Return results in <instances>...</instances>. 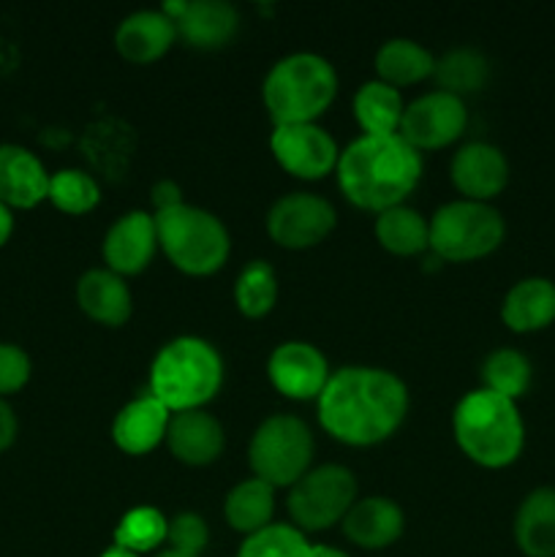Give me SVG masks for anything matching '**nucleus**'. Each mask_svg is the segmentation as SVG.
<instances>
[{
  "instance_id": "f257e3e1",
  "label": "nucleus",
  "mask_w": 555,
  "mask_h": 557,
  "mask_svg": "<svg viewBox=\"0 0 555 557\" xmlns=\"http://www.w3.org/2000/svg\"><path fill=\"white\" fill-rule=\"evenodd\" d=\"M408 386L384 368L348 364L335 370L316 400L330 438L346 446H375L392 438L408 417Z\"/></svg>"
},
{
  "instance_id": "f03ea898",
  "label": "nucleus",
  "mask_w": 555,
  "mask_h": 557,
  "mask_svg": "<svg viewBox=\"0 0 555 557\" xmlns=\"http://www.w3.org/2000/svg\"><path fill=\"white\" fill-rule=\"evenodd\" d=\"M422 152L403 136H359L337 161V185L359 210L384 212L406 201L422 180Z\"/></svg>"
},
{
  "instance_id": "7ed1b4c3",
  "label": "nucleus",
  "mask_w": 555,
  "mask_h": 557,
  "mask_svg": "<svg viewBox=\"0 0 555 557\" xmlns=\"http://www.w3.org/2000/svg\"><path fill=\"white\" fill-rule=\"evenodd\" d=\"M452 433L468 460L493 471L511 466L526 446V424L517 403L490 389L460 397L452 413Z\"/></svg>"
},
{
  "instance_id": "20e7f679",
  "label": "nucleus",
  "mask_w": 555,
  "mask_h": 557,
  "mask_svg": "<svg viewBox=\"0 0 555 557\" xmlns=\"http://www.w3.org/2000/svg\"><path fill=\"white\" fill-rule=\"evenodd\" d=\"M223 386V359L205 337L180 335L163 343L150 364V395L172 413L205 408Z\"/></svg>"
},
{
  "instance_id": "39448f33",
  "label": "nucleus",
  "mask_w": 555,
  "mask_h": 557,
  "mask_svg": "<svg viewBox=\"0 0 555 557\" xmlns=\"http://www.w3.org/2000/svg\"><path fill=\"white\" fill-rule=\"evenodd\" d=\"M335 96V65L316 52L286 54L267 71L261 85V101L275 125L316 123Z\"/></svg>"
},
{
  "instance_id": "423d86ee",
  "label": "nucleus",
  "mask_w": 555,
  "mask_h": 557,
  "mask_svg": "<svg viewBox=\"0 0 555 557\" xmlns=\"http://www.w3.org/2000/svg\"><path fill=\"white\" fill-rule=\"evenodd\" d=\"M158 228V248L180 272L207 277L221 270L232 253V239L221 218L194 205L152 212Z\"/></svg>"
},
{
  "instance_id": "0eeeda50",
  "label": "nucleus",
  "mask_w": 555,
  "mask_h": 557,
  "mask_svg": "<svg viewBox=\"0 0 555 557\" xmlns=\"http://www.w3.org/2000/svg\"><path fill=\"white\" fill-rule=\"evenodd\" d=\"M506 223L493 205L457 199L430 218V250L439 261H477L501 248Z\"/></svg>"
},
{
  "instance_id": "6e6552de",
  "label": "nucleus",
  "mask_w": 555,
  "mask_h": 557,
  "mask_svg": "<svg viewBox=\"0 0 555 557\" xmlns=\"http://www.w3.org/2000/svg\"><path fill=\"white\" fill-rule=\"evenodd\" d=\"M313 433L292 413H272L254 430L248 444V466L256 479L272 487H292L313 462Z\"/></svg>"
},
{
  "instance_id": "1a4fd4ad",
  "label": "nucleus",
  "mask_w": 555,
  "mask_h": 557,
  "mask_svg": "<svg viewBox=\"0 0 555 557\" xmlns=\"http://www.w3.org/2000/svg\"><path fill=\"white\" fill-rule=\"evenodd\" d=\"M357 504V476L346 466L310 468L297 484L288 487L286 509L299 531H326L343 522Z\"/></svg>"
},
{
  "instance_id": "9d476101",
  "label": "nucleus",
  "mask_w": 555,
  "mask_h": 557,
  "mask_svg": "<svg viewBox=\"0 0 555 557\" xmlns=\"http://www.w3.org/2000/svg\"><path fill=\"white\" fill-rule=\"evenodd\" d=\"M466 125V101L457 96H449L444 90H433L414 98L411 103H406L397 136H403L419 152L444 150L452 141L460 139Z\"/></svg>"
},
{
  "instance_id": "9b49d317",
  "label": "nucleus",
  "mask_w": 555,
  "mask_h": 557,
  "mask_svg": "<svg viewBox=\"0 0 555 557\" xmlns=\"http://www.w3.org/2000/svg\"><path fill=\"white\" fill-rule=\"evenodd\" d=\"M337 223L335 207L316 194H286L267 212V234L275 245L305 250L324 243Z\"/></svg>"
},
{
  "instance_id": "f8f14e48",
  "label": "nucleus",
  "mask_w": 555,
  "mask_h": 557,
  "mask_svg": "<svg viewBox=\"0 0 555 557\" xmlns=\"http://www.w3.org/2000/svg\"><path fill=\"white\" fill-rule=\"evenodd\" d=\"M270 150L283 172L297 180L326 177L335 172L341 161V147L319 123L275 125L270 136Z\"/></svg>"
},
{
  "instance_id": "ddd939ff",
  "label": "nucleus",
  "mask_w": 555,
  "mask_h": 557,
  "mask_svg": "<svg viewBox=\"0 0 555 557\" xmlns=\"http://www.w3.org/2000/svg\"><path fill=\"white\" fill-rule=\"evenodd\" d=\"M270 384L288 400H319L330 381V362L305 341H286L272 348L267 359Z\"/></svg>"
},
{
  "instance_id": "4468645a",
  "label": "nucleus",
  "mask_w": 555,
  "mask_h": 557,
  "mask_svg": "<svg viewBox=\"0 0 555 557\" xmlns=\"http://www.w3.org/2000/svg\"><path fill=\"white\" fill-rule=\"evenodd\" d=\"M158 250V228L156 215L145 210H131L120 215L118 221L109 226L107 237H103L101 253L107 261V270L114 275L131 277L139 275L150 267L152 256Z\"/></svg>"
},
{
  "instance_id": "2eb2a0df",
  "label": "nucleus",
  "mask_w": 555,
  "mask_h": 557,
  "mask_svg": "<svg viewBox=\"0 0 555 557\" xmlns=\"http://www.w3.org/2000/svg\"><path fill=\"white\" fill-rule=\"evenodd\" d=\"M163 14L177 27V38L196 49H218L232 41L239 27V14L226 0H183L166 3Z\"/></svg>"
},
{
  "instance_id": "dca6fc26",
  "label": "nucleus",
  "mask_w": 555,
  "mask_h": 557,
  "mask_svg": "<svg viewBox=\"0 0 555 557\" xmlns=\"http://www.w3.org/2000/svg\"><path fill=\"white\" fill-rule=\"evenodd\" d=\"M449 177L468 201L490 205V199H495L509 183V161L495 145L471 141L455 152L449 163Z\"/></svg>"
},
{
  "instance_id": "f3484780",
  "label": "nucleus",
  "mask_w": 555,
  "mask_h": 557,
  "mask_svg": "<svg viewBox=\"0 0 555 557\" xmlns=\"http://www.w3.org/2000/svg\"><path fill=\"white\" fill-rule=\"evenodd\" d=\"M166 446L174 460L190 468L212 466L223 455L226 435L221 422L205 408L172 413L166 430Z\"/></svg>"
},
{
  "instance_id": "a211bd4d",
  "label": "nucleus",
  "mask_w": 555,
  "mask_h": 557,
  "mask_svg": "<svg viewBox=\"0 0 555 557\" xmlns=\"http://www.w3.org/2000/svg\"><path fill=\"white\" fill-rule=\"evenodd\" d=\"M172 411L152 395H139L125 403L112 419V441L120 451L131 457L150 455L166 441Z\"/></svg>"
},
{
  "instance_id": "6ab92c4d",
  "label": "nucleus",
  "mask_w": 555,
  "mask_h": 557,
  "mask_svg": "<svg viewBox=\"0 0 555 557\" xmlns=\"http://www.w3.org/2000/svg\"><path fill=\"white\" fill-rule=\"evenodd\" d=\"M49 177L52 174L36 152L14 141L0 145V201L11 210H30L41 205L49 196Z\"/></svg>"
},
{
  "instance_id": "aec40b11",
  "label": "nucleus",
  "mask_w": 555,
  "mask_h": 557,
  "mask_svg": "<svg viewBox=\"0 0 555 557\" xmlns=\"http://www.w3.org/2000/svg\"><path fill=\"white\" fill-rule=\"evenodd\" d=\"M177 41V27L161 9L134 11L114 30V49L134 65H150L161 60Z\"/></svg>"
},
{
  "instance_id": "412c9836",
  "label": "nucleus",
  "mask_w": 555,
  "mask_h": 557,
  "mask_svg": "<svg viewBox=\"0 0 555 557\" xmlns=\"http://www.w3.org/2000/svg\"><path fill=\"white\" fill-rule=\"evenodd\" d=\"M406 531V515L392 498L370 495L357 498V504L343 517V533L351 544L362 549L392 547Z\"/></svg>"
},
{
  "instance_id": "4be33fe9",
  "label": "nucleus",
  "mask_w": 555,
  "mask_h": 557,
  "mask_svg": "<svg viewBox=\"0 0 555 557\" xmlns=\"http://www.w3.org/2000/svg\"><path fill=\"white\" fill-rule=\"evenodd\" d=\"M76 305L87 319L103 326H123L134 313L128 283L112 270H87L76 281Z\"/></svg>"
},
{
  "instance_id": "5701e85b",
  "label": "nucleus",
  "mask_w": 555,
  "mask_h": 557,
  "mask_svg": "<svg viewBox=\"0 0 555 557\" xmlns=\"http://www.w3.org/2000/svg\"><path fill=\"white\" fill-rule=\"evenodd\" d=\"M501 321L517 335L547 330L555 321V283L550 277H522L501 302Z\"/></svg>"
},
{
  "instance_id": "b1692460",
  "label": "nucleus",
  "mask_w": 555,
  "mask_h": 557,
  "mask_svg": "<svg viewBox=\"0 0 555 557\" xmlns=\"http://www.w3.org/2000/svg\"><path fill=\"white\" fill-rule=\"evenodd\" d=\"M515 542L526 557H555V487H536L522 498Z\"/></svg>"
},
{
  "instance_id": "393cba45",
  "label": "nucleus",
  "mask_w": 555,
  "mask_h": 557,
  "mask_svg": "<svg viewBox=\"0 0 555 557\" xmlns=\"http://www.w3.org/2000/svg\"><path fill=\"white\" fill-rule=\"evenodd\" d=\"M354 117H357L362 136H395L400 131L403 112H406V101H403L400 90L381 79H370L359 85L354 92Z\"/></svg>"
},
{
  "instance_id": "a878e982",
  "label": "nucleus",
  "mask_w": 555,
  "mask_h": 557,
  "mask_svg": "<svg viewBox=\"0 0 555 557\" xmlns=\"http://www.w3.org/2000/svg\"><path fill=\"white\" fill-rule=\"evenodd\" d=\"M435 58L428 47L411 38H390L375 52V74L392 87H406L433 76Z\"/></svg>"
},
{
  "instance_id": "bb28decb",
  "label": "nucleus",
  "mask_w": 555,
  "mask_h": 557,
  "mask_svg": "<svg viewBox=\"0 0 555 557\" xmlns=\"http://www.w3.org/2000/svg\"><path fill=\"white\" fill-rule=\"evenodd\" d=\"M223 517H226L232 531L245 533V536L272 525V517H275V487L256 476L234 484L229 490L226 500H223Z\"/></svg>"
},
{
  "instance_id": "cd10ccee",
  "label": "nucleus",
  "mask_w": 555,
  "mask_h": 557,
  "mask_svg": "<svg viewBox=\"0 0 555 557\" xmlns=\"http://www.w3.org/2000/svg\"><path fill=\"white\" fill-rule=\"evenodd\" d=\"M375 239L392 256H419L430 248V221L406 205L390 207L375 215Z\"/></svg>"
},
{
  "instance_id": "c85d7f7f",
  "label": "nucleus",
  "mask_w": 555,
  "mask_h": 557,
  "mask_svg": "<svg viewBox=\"0 0 555 557\" xmlns=\"http://www.w3.org/2000/svg\"><path fill=\"white\" fill-rule=\"evenodd\" d=\"M435 82H439V90L449 92V96H471L479 92L490 82V63L482 52L471 47L452 49V52L441 54L435 60L433 71Z\"/></svg>"
},
{
  "instance_id": "c756f323",
  "label": "nucleus",
  "mask_w": 555,
  "mask_h": 557,
  "mask_svg": "<svg viewBox=\"0 0 555 557\" xmlns=\"http://www.w3.org/2000/svg\"><path fill=\"white\" fill-rule=\"evenodd\" d=\"M533 379L531 362L517 348H495L482 362V389L495 392L517 403L528 392Z\"/></svg>"
},
{
  "instance_id": "7c9ffc66",
  "label": "nucleus",
  "mask_w": 555,
  "mask_h": 557,
  "mask_svg": "<svg viewBox=\"0 0 555 557\" xmlns=\"http://www.w3.org/2000/svg\"><path fill=\"white\" fill-rule=\"evenodd\" d=\"M278 302V272L270 261L254 259L239 270L234 305L245 319H264Z\"/></svg>"
},
{
  "instance_id": "2f4dec72",
  "label": "nucleus",
  "mask_w": 555,
  "mask_h": 557,
  "mask_svg": "<svg viewBox=\"0 0 555 557\" xmlns=\"http://www.w3.org/2000/svg\"><path fill=\"white\" fill-rule=\"evenodd\" d=\"M169 539V520L152 506H136L125 511L123 520L114 528V547L128 549L134 555L156 553Z\"/></svg>"
},
{
  "instance_id": "473e14b6",
  "label": "nucleus",
  "mask_w": 555,
  "mask_h": 557,
  "mask_svg": "<svg viewBox=\"0 0 555 557\" xmlns=\"http://www.w3.org/2000/svg\"><path fill=\"white\" fill-rule=\"evenodd\" d=\"M47 199L65 215H87L101 201V188L82 169H60L49 177Z\"/></svg>"
},
{
  "instance_id": "72a5a7b5",
  "label": "nucleus",
  "mask_w": 555,
  "mask_h": 557,
  "mask_svg": "<svg viewBox=\"0 0 555 557\" xmlns=\"http://www.w3.org/2000/svg\"><path fill=\"white\" fill-rule=\"evenodd\" d=\"M310 547L313 544L305 539L299 528L286 525V522H272V525L245 536L237 557H308Z\"/></svg>"
},
{
  "instance_id": "f704fd0d",
  "label": "nucleus",
  "mask_w": 555,
  "mask_h": 557,
  "mask_svg": "<svg viewBox=\"0 0 555 557\" xmlns=\"http://www.w3.org/2000/svg\"><path fill=\"white\" fill-rule=\"evenodd\" d=\"M169 549L183 555L201 557V553L210 544V528H207V520L196 511H180L177 517L169 520Z\"/></svg>"
},
{
  "instance_id": "c9c22d12",
  "label": "nucleus",
  "mask_w": 555,
  "mask_h": 557,
  "mask_svg": "<svg viewBox=\"0 0 555 557\" xmlns=\"http://www.w3.org/2000/svg\"><path fill=\"white\" fill-rule=\"evenodd\" d=\"M33 362L16 343H0V397L14 395L30 381Z\"/></svg>"
},
{
  "instance_id": "e433bc0d",
  "label": "nucleus",
  "mask_w": 555,
  "mask_h": 557,
  "mask_svg": "<svg viewBox=\"0 0 555 557\" xmlns=\"http://www.w3.org/2000/svg\"><path fill=\"white\" fill-rule=\"evenodd\" d=\"M152 205H156V212L185 205L183 190H180V185L174 183V180H158V183L152 185Z\"/></svg>"
},
{
  "instance_id": "4c0bfd02",
  "label": "nucleus",
  "mask_w": 555,
  "mask_h": 557,
  "mask_svg": "<svg viewBox=\"0 0 555 557\" xmlns=\"http://www.w3.org/2000/svg\"><path fill=\"white\" fill-rule=\"evenodd\" d=\"M16 430H20V422H16L14 408L5 403V397H0V451H5L14 444Z\"/></svg>"
},
{
  "instance_id": "58836bf2",
  "label": "nucleus",
  "mask_w": 555,
  "mask_h": 557,
  "mask_svg": "<svg viewBox=\"0 0 555 557\" xmlns=\"http://www.w3.org/2000/svg\"><path fill=\"white\" fill-rule=\"evenodd\" d=\"M14 234V212H11L9 205L0 201V245H5Z\"/></svg>"
},
{
  "instance_id": "ea45409f",
  "label": "nucleus",
  "mask_w": 555,
  "mask_h": 557,
  "mask_svg": "<svg viewBox=\"0 0 555 557\" xmlns=\"http://www.w3.org/2000/svg\"><path fill=\"white\" fill-rule=\"evenodd\" d=\"M308 557H348L343 549H335V547H326V544H313L310 547V555Z\"/></svg>"
},
{
  "instance_id": "a19ab883",
  "label": "nucleus",
  "mask_w": 555,
  "mask_h": 557,
  "mask_svg": "<svg viewBox=\"0 0 555 557\" xmlns=\"http://www.w3.org/2000/svg\"><path fill=\"white\" fill-rule=\"evenodd\" d=\"M98 557H139L134 553H128V549H120V547H109L107 553H101Z\"/></svg>"
},
{
  "instance_id": "79ce46f5",
  "label": "nucleus",
  "mask_w": 555,
  "mask_h": 557,
  "mask_svg": "<svg viewBox=\"0 0 555 557\" xmlns=\"http://www.w3.org/2000/svg\"><path fill=\"white\" fill-rule=\"evenodd\" d=\"M156 557H194V555H183V553H174V549H163V553Z\"/></svg>"
}]
</instances>
